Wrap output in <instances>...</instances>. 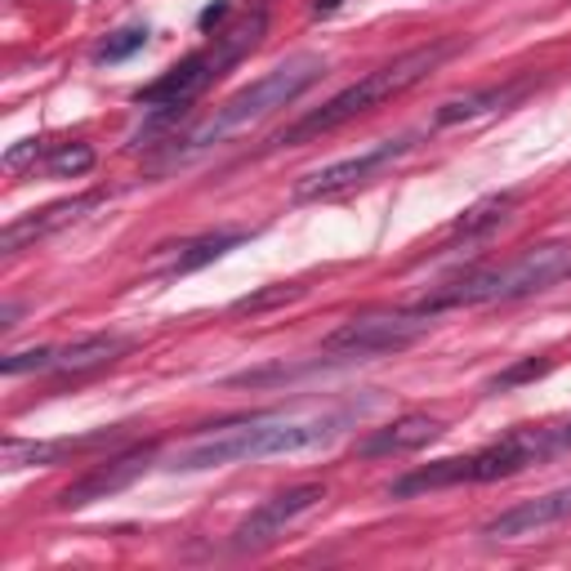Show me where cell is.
I'll use <instances>...</instances> for the list:
<instances>
[{
	"instance_id": "1",
	"label": "cell",
	"mask_w": 571,
	"mask_h": 571,
	"mask_svg": "<svg viewBox=\"0 0 571 571\" xmlns=\"http://www.w3.org/2000/svg\"><path fill=\"white\" fill-rule=\"evenodd\" d=\"M340 433H344V415H259V420L228 424V429L197 438L170 460V469L201 473V469L272 460V455H309V451L331 447Z\"/></svg>"
},
{
	"instance_id": "2",
	"label": "cell",
	"mask_w": 571,
	"mask_h": 571,
	"mask_svg": "<svg viewBox=\"0 0 571 571\" xmlns=\"http://www.w3.org/2000/svg\"><path fill=\"white\" fill-rule=\"evenodd\" d=\"M322 77H327V59H318V54H291L286 63H277L272 72H263L259 81H250L246 90H237L232 99H223L201 126H192L188 134L170 139L161 166H183V161H192V157H201V152L228 143L237 130H246V126L272 117V112L286 108V103H295V99H300L309 86H318Z\"/></svg>"
},
{
	"instance_id": "3",
	"label": "cell",
	"mask_w": 571,
	"mask_h": 571,
	"mask_svg": "<svg viewBox=\"0 0 571 571\" xmlns=\"http://www.w3.org/2000/svg\"><path fill=\"white\" fill-rule=\"evenodd\" d=\"M571 272V246L549 241V246H531L509 263L495 268H473L447 286H438L433 295H424L415 309L429 318H442L451 309H478V304H509V300H527L544 286H553L558 277Z\"/></svg>"
},
{
	"instance_id": "4",
	"label": "cell",
	"mask_w": 571,
	"mask_h": 571,
	"mask_svg": "<svg viewBox=\"0 0 571 571\" xmlns=\"http://www.w3.org/2000/svg\"><path fill=\"white\" fill-rule=\"evenodd\" d=\"M451 54H455V41L420 46V50H411V54H402V59H393V63H384V68L367 72L362 81H353L349 90H340V94H335V99H327L318 112L300 117L295 126H286L272 143H304V139L331 134V130H340L344 121H353V117H362V112H371V108H380V103H389V99L407 94V90H411V86H420L433 68H442Z\"/></svg>"
},
{
	"instance_id": "5",
	"label": "cell",
	"mask_w": 571,
	"mask_h": 571,
	"mask_svg": "<svg viewBox=\"0 0 571 571\" xmlns=\"http://www.w3.org/2000/svg\"><path fill=\"white\" fill-rule=\"evenodd\" d=\"M263 28H268V19H263V10H254L246 23H237L232 32H223V37H214V46L210 50H201V54H192V59H183L179 68H170L166 77H157L152 86H143L139 94H134V103L139 108H148V112H188L241 54H250L254 46H259V37H263Z\"/></svg>"
},
{
	"instance_id": "6",
	"label": "cell",
	"mask_w": 571,
	"mask_h": 571,
	"mask_svg": "<svg viewBox=\"0 0 571 571\" xmlns=\"http://www.w3.org/2000/svg\"><path fill=\"white\" fill-rule=\"evenodd\" d=\"M429 327H433V318L420 313V309H402V313H362V318H349L344 327H335V331L322 340V353H327V358H340V362H371V358L411 349Z\"/></svg>"
},
{
	"instance_id": "7",
	"label": "cell",
	"mask_w": 571,
	"mask_h": 571,
	"mask_svg": "<svg viewBox=\"0 0 571 571\" xmlns=\"http://www.w3.org/2000/svg\"><path fill=\"white\" fill-rule=\"evenodd\" d=\"M411 148H415V139L402 134V139H389V143H380V148H371V152H362V157H344V161H331V166H322V170H309V174L295 183V201H322V197H340V192H349V188H362V183H371L375 174H384L398 157H407Z\"/></svg>"
},
{
	"instance_id": "8",
	"label": "cell",
	"mask_w": 571,
	"mask_h": 571,
	"mask_svg": "<svg viewBox=\"0 0 571 571\" xmlns=\"http://www.w3.org/2000/svg\"><path fill=\"white\" fill-rule=\"evenodd\" d=\"M327 500V487L318 482H304V487H291V491H277L272 500H263L237 531H232V549H263L272 544L277 535H286V527H295L304 513H313L318 504Z\"/></svg>"
},
{
	"instance_id": "9",
	"label": "cell",
	"mask_w": 571,
	"mask_h": 571,
	"mask_svg": "<svg viewBox=\"0 0 571 571\" xmlns=\"http://www.w3.org/2000/svg\"><path fill=\"white\" fill-rule=\"evenodd\" d=\"M126 438V429H99V433H81V438H50V442H37V438H6L0 442V469H54L72 455H90V451H103V447H117Z\"/></svg>"
},
{
	"instance_id": "10",
	"label": "cell",
	"mask_w": 571,
	"mask_h": 571,
	"mask_svg": "<svg viewBox=\"0 0 571 571\" xmlns=\"http://www.w3.org/2000/svg\"><path fill=\"white\" fill-rule=\"evenodd\" d=\"M152 464V447H139V451H126V455H112L103 464H94L86 478H77L72 487L59 491V509H86L94 500H108L126 487H134Z\"/></svg>"
},
{
	"instance_id": "11",
	"label": "cell",
	"mask_w": 571,
	"mask_h": 571,
	"mask_svg": "<svg viewBox=\"0 0 571 571\" xmlns=\"http://www.w3.org/2000/svg\"><path fill=\"white\" fill-rule=\"evenodd\" d=\"M567 518H571V482L558 487V491H544L535 500H522V504L504 509L500 518H491L482 527V535H491V540H518V535H535L544 527H558Z\"/></svg>"
},
{
	"instance_id": "12",
	"label": "cell",
	"mask_w": 571,
	"mask_h": 571,
	"mask_svg": "<svg viewBox=\"0 0 571 571\" xmlns=\"http://www.w3.org/2000/svg\"><path fill=\"white\" fill-rule=\"evenodd\" d=\"M103 197H72V201H54V206H46V210H37V214H23V219H14L6 232H0V254H19L23 246H32V241H41V237H50V232H59V228H68V223H77V219H86L94 206H99Z\"/></svg>"
},
{
	"instance_id": "13",
	"label": "cell",
	"mask_w": 571,
	"mask_h": 571,
	"mask_svg": "<svg viewBox=\"0 0 571 571\" xmlns=\"http://www.w3.org/2000/svg\"><path fill=\"white\" fill-rule=\"evenodd\" d=\"M442 433H447V424L433 420V415H402V420L375 429L358 451H362L367 460H380V455H411V451H424L429 442H438Z\"/></svg>"
},
{
	"instance_id": "14",
	"label": "cell",
	"mask_w": 571,
	"mask_h": 571,
	"mask_svg": "<svg viewBox=\"0 0 571 571\" xmlns=\"http://www.w3.org/2000/svg\"><path fill=\"white\" fill-rule=\"evenodd\" d=\"M241 241H246V232H241V228H223V232L192 237V241H183V246H161L152 263H157L166 277H183V272H197V268H206V263L223 259V254H228L232 246H241Z\"/></svg>"
},
{
	"instance_id": "15",
	"label": "cell",
	"mask_w": 571,
	"mask_h": 571,
	"mask_svg": "<svg viewBox=\"0 0 571 571\" xmlns=\"http://www.w3.org/2000/svg\"><path fill=\"white\" fill-rule=\"evenodd\" d=\"M121 353H126L121 335H86L68 349H54V371L59 375H86V371H99V367L117 362Z\"/></svg>"
},
{
	"instance_id": "16",
	"label": "cell",
	"mask_w": 571,
	"mask_h": 571,
	"mask_svg": "<svg viewBox=\"0 0 571 571\" xmlns=\"http://www.w3.org/2000/svg\"><path fill=\"white\" fill-rule=\"evenodd\" d=\"M522 94H527V81H513V86H487V90H478V94H464V99L442 103L433 121H438V126H460V121L487 117V112H495V108H509V103L522 99Z\"/></svg>"
},
{
	"instance_id": "17",
	"label": "cell",
	"mask_w": 571,
	"mask_h": 571,
	"mask_svg": "<svg viewBox=\"0 0 571 571\" xmlns=\"http://www.w3.org/2000/svg\"><path fill=\"white\" fill-rule=\"evenodd\" d=\"M513 206H518V197L513 192H495V197H482V201H473L455 223H451V237H464V241H473V237H487L491 228H500L509 214H513Z\"/></svg>"
},
{
	"instance_id": "18",
	"label": "cell",
	"mask_w": 571,
	"mask_h": 571,
	"mask_svg": "<svg viewBox=\"0 0 571 571\" xmlns=\"http://www.w3.org/2000/svg\"><path fill=\"white\" fill-rule=\"evenodd\" d=\"M46 170L54 179H81L94 170V148L90 143H59L50 157H46Z\"/></svg>"
},
{
	"instance_id": "19",
	"label": "cell",
	"mask_w": 571,
	"mask_h": 571,
	"mask_svg": "<svg viewBox=\"0 0 571 571\" xmlns=\"http://www.w3.org/2000/svg\"><path fill=\"white\" fill-rule=\"evenodd\" d=\"M148 46V28H121V32H112L99 50H94V59L99 63H121V59H130L134 50H143Z\"/></svg>"
},
{
	"instance_id": "20",
	"label": "cell",
	"mask_w": 571,
	"mask_h": 571,
	"mask_svg": "<svg viewBox=\"0 0 571 571\" xmlns=\"http://www.w3.org/2000/svg\"><path fill=\"white\" fill-rule=\"evenodd\" d=\"M300 295H304V286H268V291H259V295L237 300L232 309H237V313H263V309H277V304L300 300Z\"/></svg>"
},
{
	"instance_id": "21",
	"label": "cell",
	"mask_w": 571,
	"mask_h": 571,
	"mask_svg": "<svg viewBox=\"0 0 571 571\" xmlns=\"http://www.w3.org/2000/svg\"><path fill=\"white\" fill-rule=\"evenodd\" d=\"M6 375H28V371H54V349H23V353H6L0 358Z\"/></svg>"
},
{
	"instance_id": "22",
	"label": "cell",
	"mask_w": 571,
	"mask_h": 571,
	"mask_svg": "<svg viewBox=\"0 0 571 571\" xmlns=\"http://www.w3.org/2000/svg\"><path fill=\"white\" fill-rule=\"evenodd\" d=\"M549 371V358H527V362H518V367H509V371H500L495 380H491V389L500 393V389H513V384H527V380H535V375H544Z\"/></svg>"
},
{
	"instance_id": "23",
	"label": "cell",
	"mask_w": 571,
	"mask_h": 571,
	"mask_svg": "<svg viewBox=\"0 0 571 571\" xmlns=\"http://www.w3.org/2000/svg\"><path fill=\"white\" fill-rule=\"evenodd\" d=\"M32 157H41V143H37V139H28V143L10 148V152H6V166H10V170H23Z\"/></svg>"
},
{
	"instance_id": "24",
	"label": "cell",
	"mask_w": 571,
	"mask_h": 571,
	"mask_svg": "<svg viewBox=\"0 0 571 571\" xmlns=\"http://www.w3.org/2000/svg\"><path fill=\"white\" fill-rule=\"evenodd\" d=\"M228 10H232V6H228V0H219V6H206V10H201V19H197V28H201V32L219 28V23L228 19Z\"/></svg>"
},
{
	"instance_id": "25",
	"label": "cell",
	"mask_w": 571,
	"mask_h": 571,
	"mask_svg": "<svg viewBox=\"0 0 571 571\" xmlns=\"http://www.w3.org/2000/svg\"><path fill=\"white\" fill-rule=\"evenodd\" d=\"M0 327H6V331L19 327V304H6V309H0Z\"/></svg>"
},
{
	"instance_id": "26",
	"label": "cell",
	"mask_w": 571,
	"mask_h": 571,
	"mask_svg": "<svg viewBox=\"0 0 571 571\" xmlns=\"http://www.w3.org/2000/svg\"><path fill=\"white\" fill-rule=\"evenodd\" d=\"M340 6H344V0H313V14H318V19H327V14H335Z\"/></svg>"
}]
</instances>
